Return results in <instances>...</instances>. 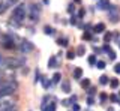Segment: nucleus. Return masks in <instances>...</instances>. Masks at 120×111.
Wrapping results in <instances>:
<instances>
[{
	"mask_svg": "<svg viewBox=\"0 0 120 111\" xmlns=\"http://www.w3.org/2000/svg\"><path fill=\"white\" fill-rule=\"evenodd\" d=\"M39 14H41V6L39 5H30V21L36 23L39 20Z\"/></svg>",
	"mask_w": 120,
	"mask_h": 111,
	"instance_id": "obj_5",
	"label": "nucleus"
},
{
	"mask_svg": "<svg viewBox=\"0 0 120 111\" xmlns=\"http://www.w3.org/2000/svg\"><path fill=\"white\" fill-rule=\"evenodd\" d=\"M72 105H74V111H80V110H81L78 104H72Z\"/></svg>",
	"mask_w": 120,
	"mask_h": 111,
	"instance_id": "obj_31",
	"label": "nucleus"
},
{
	"mask_svg": "<svg viewBox=\"0 0 120 111\" xmlns=\"http://www.w3.org/2000/svg\"><path fill=\"white\" fill-rule=\"evenodd\" d=\"M98 8H99V9H108V8H110V0H99Z\"/></svg>",
	"mask_w": 120,
	"mask_h": 111,
	"instance_id": "obj_9",
	"label": "nucleus"
},
{
	"mask_svg": "<svg viewBox=\"0 0 120 111\" xmlns=\"http://www.w3.org/2000/svg\"><path fill=\"white\" fill-rule=\"evenodd\" d=\"M95 101H93V98H87V105H93Z\"/></svg>",
	"mask_w": 120,
	"mask_h": 111,
	"instance_id": "obj_30",
	"label": "nucleus"
},
{
	"mask_svg": "<svg viewBox=\"0 0 120 111\" xmlns=\"http://www.w3.org/2000/svg\"><path fill=\"white\" fill-rule=\"evenodd\" d=\"M62 92H65V93H69L71 92V84L68 81H63L62 83Z\"/></svg>",
	"mask_w": 120,
	"mask_h": 111,
	"instance_id": "obj_11",
	"label": "nucleus"
},
{
	"mask_svg": "<svg viewBox=\"0 0 120 111\" xmlns=\"http://www.w3.org/2000/svg\"><path fill=\"white\" fill-rule=\"evenodd\" d=\"M114 72H116V74H120V63H116V66H114Z\"/></svg>",
	"mask_w": 120,
	"mask_h": 111,
	"instance_id": "obj_25",
	"label": "nucleus"
},
{
	"mask_svg": "<svg viewBox=\"0 0 120 111\" xmlns=\"http://www.w3.org/2000/svg\"><path fill=\"white\" fill-rule=\"evenodd\" d=\"M108 111H112V108H108Z\"/></svg>",
	"mask_w": 120,
	"mask_h": 111,
	"instance_id": "obj_35",
	"label": "nucleus"
},
{
	"mask_svg": "<svg viewBox=\"0 0 120 111\" xmlns=\"http://www.w3.org/2000/svg\"><path fill=\"white\" fill-rule=\"evenodd\" d=\"M0 62H2V57H0Z\"/></svg>",
	"mask_w": 120,
	"mask_h": 111,
	"instance_id": "obj_37",
	"label": "nucleus"
},
{
	"mask_svg": "<svg viewBox=\"0 0 120 111\" xmlns=\"http://www.w3.org/2000/svg\"><path fill=\"white\" fill-rule=\"evenodd\" d=\"M110 39H111V33L110 32H107V33H105V41H104V42H110Z\"/></svg>",
	"mask_w": 120,
	"mask_h": 111,
	"instance_id": "obj_23",
	"label": "nucleus"
},
{
	"mask_svg": "<svg viewBox=\"0 0 120 111\" xmlns=\"http://www.w3.org/2000/svg\"><path fill=\"white\" fill-rule=\"evenodd\" d=\"M66 57L69 59V60H72V59L75 57V54H74V53H68V54H66Z\"/></svg>",
	"mask_w": 120,
	"mask_h": 111,
	"instance_id": "obj_29",
	"label": "nucleus"
},
{
	"mask_svg": "<svg viewBox=\"0 0 120 111\" xmlns=\"http://www.w3.org/2000/svg\"><path fill=\"white\" fill-rule=\"evenodd\" d=\"M80 86H81L82 89H89V87H90V80H89V78L81 80V81H80Z\"/></svg>",
	"mask_w": 120,
	"mask_h": 111,
	"instance_id": "obj_13",
	"label": "nucleus"
},
{
	"mask_svg": "<svg viewBox=\"0 0 120 111\" xmlns=\"http://www.w3.org/2000/svg\"><path fill=\"white\" fill-rule=\"evenodd\" d=\"M89 111H90V110H89Z\"/></svg>",
	"mask_w": 120,
	"mask_h": 111,
	"instance_id": "obj_38",
	"label": "nucleus"
},
{
	"mask_svg": "<svg viewBox=\"0 0 120 111\" xmlns=\"http://www.w3.org/2000/svg\"><path fill=\"white\" fill-rule=\"evenodd\" d=\"M2 63L6 66V68L15 69V68H21V65L24 63V60H20V59H5L2 60Z\"/></svg>",
	"mask_w": 120,
	"mask_h": 111,
	"instance_id": "obj_3",
	"label": "nucleus"
},
{
	"mask_svg": "<svg viewBox=\"0 0 120 111\" xmlns=\"http://www.w3.org/2000/svg\"><path fill=\"white\" fill-rule=\"evenodd\" d=\"M110 99H111V102H117V101H119V98H117L116 95H111V96H110Z\"/></svg>",
	"mask_w": 120,
	"mask_h": 111,
	"instance_id": "obj_27",
	"label": "nucleus"
},
{
	"mask_svg": "<svg viewBox=\"0 0 120 111\" xmlns=\"http://www.w3.org/2000/svg\"><path fill=\"white\" fill-rule=\"evenodd\" d=\"M99 83L102 84V86H107V84L110 83V80H108L107 75H102V77H99Z\"/></svg>",
	"mask_w": 120,
	"mask_h": 111,
	"instance_id": "obj_15",
	"label": "nucleus"
},
{
	"mask_svg": "<svg viewBox=\"0 0 120 111\" xmlns=\"http://www.w3.org/2000/svg\"><path fill=\"white\" fill-rule=\"evenodd\" d=\"M20 51H21V53H24V54H27V53H30V51H33V44L29 42L27 39H22L21 42H20Z\"/></svg>",
	"mask_w": 120,
	"mask_h": 111,
	"instance_id": "obj_6",
	"label": "nucleus"
},
{
	"mask_svg": "<svg viewBox=\"0 0 120 111\" xmlns=\"http://www.w3.org/2000/svg\"><path fill=\"white\" fill-rule=\"evenodd\" d=\"M110 86H111L112 89L119 87V80H111V81H110Z\"/></svg>",
	"mask_w": 120,
	"mask_h": 111,
	"instance_id": "obj_20",
	"label": "nucleus"
},
{
	"mask_svg": "<svg viewBox=\"0 0 120 111\" xmlns=\"http://www.w3.org/2000/svg\"><path fill=\"white\" fill-rule=\"evenodd\" d=\"M84 51H86V47L84 45H80V47H78V50H77V53H78V56H82V54H84Z\"/></svg>",
	"mask_w": 120,
	"mask_h": 111,
	"instance_id": "obj_18",
	"label": "nucleus"
},
{
	"mask_svg": "<svg viewBox=\"0 0 120 111\" xmlns=\"http://www.w3.org/2000/svg\"><path fill=\"white\" fill-rule=\"evenodd\" d=\"M42 86H44L45 89H50V86H51V81L48 80V78H45V77H42Z\"/></svg>",
	"mask_w": 120,
	"mask_h": 111,
	"instance_id": "obj_16",
	"label": "nucleus"
},
{
	"mask_svg": "<svg viewBox=\"0 0 120 111\" xmlns=\"http://www.w3.org/2000/svg\"><path fill=\"white\" fill-rule=\"evenodd\" d=\"M0 38H2V33H0Z\"/></svg>",
	"mask_w": 120,
	"mask_h": 111,
	"instance_id": "obj_36",
	"label": "nucleus"
},
{
	"mask_svg": "<svg viewBox=\"0 0 120 111\" xmlns=\"http://www.w3.org/2000/svg\"><path fill=\"white\" fill-rule=\"evenodd\" d=\"M57 65H59L57 57H56V56H51L50 60H48V68H50V69H54V68H57Z\"/></svg>",
	"mask_w": 120,
	"mask_h": 111,
	"instance_id": "obj_7",
	"label": "nucleus"
},
{
	"mask_svg": "<svg viewBox=\"0 0 120 111\" xmlns=\"http://www.w3.org/2000/svg\"><path fill=\"white\" fill-rule=\"evenodd\" d=\"M74 11H75L74 3H69V5H68V12H69V14H74Z\"/></svg>",
	"mask_w": 120,
	"mask_h": 111,
	"instance_id": "obj_21",
	"label": "nucleus"
},
{
	"mask_svg": "<svg viewBox=\"0 0 120 111\" xmlns=\"http://www.w3.org/2000/svg\"><path fill=\"white\" fill-rule=\"evenodd\" d=\"M57 44H59L60 47H68V45H69V41H68L66 38H60V39L57 41Z\"/></svg>",
	"mask_w": 120,
	"mask_h": 111,
	"instance_id": "obj_14",
	"label": "nucleus"
},
{
	"mask_svg": "<svg viewBox=\"0 0 120 111\" xmlns=\"http://www.w3.org/2000/svg\"><path fill=\"white\" fill-rule=\"evenodd\" d=\"M74 2H75V3H80V2H81V0H74Z\"/></svg>",
	"mask_w": 120,
	"mask_h": 111,
	"instance_id": "obj_34",
	"label": "nucleus"
},
{
	"mask_svg": "<svg viewBox=\"0 0 120 111\" xmlns=\"http://www.w3.org/2000/svg\"><path fill=\"white\" fill-rule=\"evenodd\" d=\"M107 99H108V96L105 95V93H102V95H101V101H102V104H104L105 101H107Z\"/></svg>",
	"mask_w": 120,
	"mask_h": 111,
	"instance_id": "obj_28",
	"label": "nucleus"
},
{
	"mask_svg": "<svg viewBox=\"0 0 120 111\" xmlns=\"http://www.w3.org/2000/svg\"><path fill=\"white\" fill-rule=\"evenodd\" d=\"M96 62H98V60H96V56L92 54V56L89 57V63H90V65H96Z\"/></svg>",
	"mask_w": 120,
	"mask_h": 111,
	"instance_id": "obj_17",
	"label": "nucleus"
},
{
	"mask_svg": "<svg viewBox=\"0 0 120 111\" xmlns=\"http://www.w3.org/2000/svg\"><path fill=\"white\" fill-rule=\"evenodd\" d=\"M60 78H62V74H60V72H56L54 75H52V80H51V83H52V84H57L59 81H60Z\"/></svg>",
	"mask_w": 120,
	"mask_h": 111,
	"instance_id": "obj_12",
	"label": "nucleus"
},
{
	"mask_svg": "<svg viewBox=\"0 0 120 111\" xmlns=\"http://www.w3.org/2000/svg\"><path fill=\"white\" fill-rule=\"evenodd\" d=\"M44 3H45V5H48V3H50V0H44Z\"/></svg>",
	"mask_w": 120,
	"mask_h": 111,
	"instance_id": "obj_33",
	"label": "nucleus"
},
{
	"mask_svg": "<svg viewBox=\"0 0 120 111\" xmlns=\"http://www.w3.org/2000/svg\"><path fill=\"white\" fill-rule=\"evenodd\" d=\"M87 92H89L90 95H95V93H96V89H95V87H89V89H87Z\"/></svg>",
	"mask_w": 120,
	"mask_h": 111,
	"instance_id": "obj_24",
	"label": "nucleus"
},
{
	"mask_svg": "<svg viewBox=\"0 0 120 111\" xmlns=\"http://www.w3.org/2000/svg\"><path fill=\"white\" fill-rule=\"evenodd\" d=\"M82 38H84L86 41H89V39H92V35H90L89 32H86V33H84V36H82Z\"/></svg>",
	"mask_w": 120,
	"mask_h": 111,
	"instance_id": "obj_26",
	"label": "nucleus"
},
{
	"mask_svg": "<svg viewBox=\"0 0 120 111\" xmlns=\"http://www.w3.org/2000/svg\"><path fill=\"white\" fill-rule=\"evenodd\" d=\"M11 18H12L14 23L21 24L22 21H24V18H26V8H24V5H17V8L14 9Z\"/></svg>",
	"mask_w": 120,
	"mask_h": 111,
	"instance_id": "obj_2",
	"label": "nucleus"
},
{
	"mask_svg": "<svg viewBox=\"0 0 120 111\" xmlns=\"http://www.w3.org/2000/svg\"><path fill=\"white\" fill-rule=\"evenodd\" d=\"M105 66H107L105 62H96V68L98 69H105Z\"/></svg>",
	"mask_w": 120,
	"mask_h": 111,
	"instance_id": "obj_19",
	"label": "nucleus"
},
{
	"mask_svg": "<svg viewBox=\"0 0 120 111\" xmlns=\"http://www.w3.org/2000/svg\"><path fill=\"white\" fill-rule=\"evenodd\" d=\"M44 32L47 33V35H52V29L50 27V26H45V27H44Z\"/></svg>",
	"mask_w": 120,
	"mask_h": 111,
	"instance_id": "obj_22",
	"label": "nucleus"
},
{
	"mask_svg": "<svg viewBox=\"0 0 120 111\" xmlns=\"http://www.w3.org/2000/svg\"><path fill=\"white\" fill-rule=\"evenodd\" d=\"M93 32L95 33H104L105 32V24L104 23H98L95 27H93Z\"/></svg>",
	"mask_w": 120,
	"mask_h": 111,
	"instance_id": "obj_8",
	"label": "nucleus"
},
{
	"mask_svg": "<svg viewBox=\"0 0 120 111\" xmlns=\"http://www.w3.org/2000/svg\"><path fill=\"white\" fill-rule=\"evenodd\" d=\"M0 41H2V44H3V47L8 48V50H12V48H15L17 45H15V42H14V39H12V36L11 35H2V38H0Z\"/></svg>",
	"mask_w": 120,
	"mask_h": 111,
	"instance_id": "obj_4",
	"label": "nucleus"
},
{
	"mask_svg": "<svg viewBox=\"0 0 120 111\" xmlns=\"http://www.w3.org/2000/svg\"><path fill=\"white\" fill-rule=\"evenodd\" d=\"M81 77H82V69L81 68H75L74 69V78L75 80H80Z\"/></svg>",
	"mask_w": 120,
	"mask_h": 111,
	"instance_id": "obj_10",
	"label": "nucleus"
},
{
	"mask_svg": "<svg viewBox=\"0 0 120 111\" xmlns=\"http://www.w3.org/2000/svg\"><path fill=\"white\" fill-rule=\"evenodd\" d=\"M17 89H18V84L15 81H6V83L0 84V96H9L15 93Z\"/></svg>",
	"mask_w": 120,
	"mask_h": 111,
	"instance_id": "obj_1",
	"label": "nucleus"
},
{
	"mask_svg": "<svg viewBox=\"0 0 120 111\" xmlns=\"http://www.w3.org/2000/svg\"><path fill=\"white\" fill-rule=\"evenodd\" d=\"M84 14H86V11H84V9H81L80 12H78V17H80V18H82V17H84Z\"/></svg>",
	"mask_w": 120,
	"mask_h": 111,
	"instance_id": "obj_32",
	"label": "nucleus"
}]
</instances>
